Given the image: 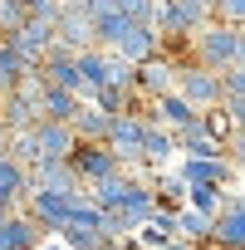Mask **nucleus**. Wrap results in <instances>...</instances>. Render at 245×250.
I'll return each mask as SVG.
<instances>
[{
    "label": "nucleus",
    "instance_id": "4",
    "mask_svg": "<svg viewBox=\"0 0 245 250\" xmlns=\"http://www.w3.org/2000/svg\"><path fill=\"white\" fill-rule=\"evenodd\" d=\"M79 191H54V187H30V196L20 201V211H30L49 235H59L69 226V206H74Z\"/></svg>",
    "mask_w": 245,
    "mask_h": 250
},
{
    "label": "nucleus",
    "instance_id": "19",
    "mask_svg": "<svg viewBox=\"0 0 245 250\" xmlns=\"http://www.w3.org/2000/svg\"><path fill=\"white\" fill-rule=\"evenodd\" d=\"M128 187H133V172H113V177L93 182V187H88V196H93L103 211H118L122 201H128Z\"/></svg>",
    "mask_w": 245,
    "mask_h": 250
},
{
    "label": "nucleus",
    "instance_id": "31",
    "mask_svg": "<svg viewBox=\"0 0 245 250\" xmlns=\"http://www.w3.org/2000/svg\"><path fill=\"white\" fill-rule=\"evenodd\" d=\"M25 20H30L25 0H0V35H15V30H20Z\"/></svg>",
    "mask_w": 245,
    "mask_h": 250
},
{
    "label": "nucleus",
    "instance_id": "40",
    "mask_svg": "<svg viewBox=\"0 0 245 250\" xmlns=\"http://www.w3.org/2000/svg\"><path fill=\"white\" fill-rule=\"evenodd\" d=\"M103 250H122V245H118V240H108V245H103Z\"/></svg>",
    "mask_w": 245,
    "mask_h": 250
},
{
    "label": "nucleus",
    "instance_id": "35",
    "mask_svg": "<svg viewBox=\"0 0 245 250\" xmlns=\"http://www.w3.org/2000/svg\"><path fill=\"white\" fill-rule=\"evenodd\" d=\"M221 83H225V98H245V69L240 64L221 69Z\"/></svg>",
    "mask_w": 245,
    "mask_h": 250
},
{
    "label": "nucleus",
    "instance_id": "32",
    "mask_svg": "<svg viewBox=\"0 0 245 250\" xmlns=\"http://www.w3.org/2000/svg\"><path fill=\"white\" fill-rule=\"evenodd\" d=\"M133 240H138L143 250H167V245H172L177 235H167V230H157V226L147 221V226H138V235H133Z\"/></svg>",
    "mask_w": 245,
    "mask_h": 250
},
{
    "label": "nucleus",
    "instance_id": "11",
    "mask_svg": "<svg viewBox=\"0 0 245 250\" xmlns=\"http://www.w3.org/2000/svg\"><path fill=\"white\" fill-rule=\"evenodd\" d=\"M240 167L230 162V157H182V167H177V177L186 182V187H196V182H216V187H230V177H235Z\"/></svg>",
    "mask_w": 245,
    "mask_h": 250
},
{
    "label": "nucleus",
    "instance_id": "14",
    "mask_svg": "<svg viewBox=\"0 0 245 250\" xmlns=\"http://www.w3.org/2000/svg\"><path fill=\"white\" fill-rule=\"evenodd\" d=\"M118 54H122V59H133V64H143V59L162 54V35H157L152 25H128V35L118 40Z\"/></svg>",
    "mask_w": 245,
    "mask_h": 250
},
{
    "label": "nucleus",
    "instance_id": "12",
    "mask_svg": "<svg viewBox=\"0 0 245 250\" xmlns=\"http://www.w3.org/2000/svg\"><path fill=\"white\" fill-rule=\"evenodd\" d=\"M30 187H54V191H83L79 172L69 167V157H40L30 167Z\"/></svg>",
    "mask_w": 245,
    "mask_h": 250
},
{
    "label": "nucleus",
    "instance_id": "29",
    "mask_svg": "<svg viewBox=\"0 0 245 250\" xmlns=\"http://www.w3.org/2000/svg\"><path fill=\"white\" fill-rule=\"evenodd\" d=\"M10 157H15L20 167H35V162H40V138H35V128L10 133Z\"/></svg>",
    "mask_w": 245,
    "mask_h": 250
},
{
    "label": "nucleus",
    "instance_id": "34",
    "mask_svg": "<svg viewBox=\"0 0 245 250\" xmlns=\"http://www.w3.org/2000/svg\"><path fill=\"white\" fill-rule=\"evenodd\" d=\"M152 5L157 0H118V10L128 20H138V25H152Z\"/></svg>",
    "mask_w": 245,
    "mask_h": 250
},
{
    "label": "nucleus",
    "instance_id": "24",
    "mask_svg": "<svg viewBox=\"0 0 245 250\" xmlns=\"http://www.w3.org/2000/svg\"><path fill=\"white\" fill-rule=\"evenodd\" d=\"M211 221H216V216H206V211H196V206H182V211H177V235H182V240H211Z\"/></svg>",
    "mask_w": 245,
    "mask_h": 250
},
{
    "label": "nucleus",
    "instance_id": "23",
    "mask_svg": "<svg viewBox=\"0 0 245 250\" xmlns=\"http://www.w3.org/2000/svg\"><path fill=\"white\" fill-rule=\"evenodd\" d=\"M25 69H30V64L20 59V49H15L5 35H0V98H5V93L20 83V74H25Z\"/></svg>",
    "mask_w": 245,
    "mask_h": 250
},
{
    "label": "nucleus",
    "instance_id": "22",
    "mask_svg": "<svg viewBox=\"0 0 245 250\" xmlns=\"http://www.w3.org/2000/svg\"><path fill=\"white\" fill-rule=\"evenodd\" d=\"M83 108V98L79 93H69V88H54L49 83V93H44V103H40V113L44 118H54V123H74V113Z\"/></svg>",
    "mask_w": 245,
    "mask_h": 250
},
{
    "label": "nucleus",
    "instance_id": "20",
    "mask_svg": "<svg viewBox=\"0 0 245 250\" xmlns=\"http://www.w3.org/2000/svg\"><path fill=\"white\" fill-rule=\"evenodd\" d=\"M74 59H79V74H83L88 98H93V88H98V83H108V49H103V44H88V49H79Z\"/></svg>",
    "mask_w": 245,
    "mask_h": 250
},
{
    "label": "nucleus",
    "instance_id": "9",
    "mask_svg": "<svg viewBox=\"0 0 245 250\" xmlns=\"http://www.w3.org/2000/svg\"><path fill=\"white\" fill-rule=\"evenodd\" d=\"M211 240H216L221 250H245V206H240V196L225 191V206H221L216 221H211Z\"/></svg>",
    "mask_w": 245,
    "mask_h": 250
},
{
    "label": "nucleus",
    "instance_id": "36",
    "mask_svg": "<svg viewBox=\"0 0 245 250\" xmlns=\"http://www.w3.org/2000/svg\"><path fill=\"white\" fill-rule=\"evenodd\" d=\"M221 108L230 113V123H235V133H245V98H221Z\"/></svg>",
    "mask_w": 245,
    "mask_h": 250
},
{
    "label": "nucleus",
    "instance_id": "41",
    "mask_svg": "<svg viewBox=\"0 0 245 250\" xmlns=\"http://www.w3.org/2000/svg\"><path fill=\"white\" fill-rule=\"evenodd\" d=\"M240 206H245V196H240Z\"/></svg>",
    "mask_w": 245,
    "mask_h": 250
},
{
    "label": "nucleus",
    "instance_id": "1",
    "mask_svg": "<svg viewBox=\"0 0 245 250\" xmlns=\"http://www.w3.org/2000/svg\"><path fill=\"white\" fill-rule=\"evenodd\" d=\"M235 44H240V25H225V20H211L191 35V59L206 64V69H230L235 64Z\"/></svg>",
    "mask_w": 245,
    "mask_h": 250
},
{
    "label": "nucleus",
    "instance_id": "18",
    "mask_svg": "<svg viewBox=\"0 0 245 250\" xmlns=\"http://www.w3.org/2000/svg\"><path fill=\"white\" fill-rule=\"evenodd\" d=\"M172 152H177V133H172V128H162V123H147L143 162H147V167H162V162H172Z\"/></svg>",
    "mask_w": 245,
    "mask_h": 250
},
{
    "label": "nucleus",
    "instance_id": "39",
    "mask_svg": "<svg viewBox=\"0 0 245 250\" xmlns=\"http://www.w3.org/2000/svg\"><path fill=\"white\" fill-rule=\"evenodd\" d=\"M235 64L245 69V30H240V44H235Z\"/></svg>",
    "mask_w": 245,
    "mask_h": 250
},
{
    "label": "nucleus",
    "instance_id": "27",
    "mask_svg": "<svg viewBox=\"0 0 245 250\" xmlns=\"http://www.w3.org/2000/svg\"><path fill=\"white\" fill-rule=\"evenodd\" d=\"M186 206L216 216V211L225 206V187H216V182H196V187H186Z\"/></svg>",
    "mask_w": 245,
    "mask_h": 250
},
{
    "label": "nucleus",
    "instance_id": "2",
    "mask_svg": "<svg viewBox=\"0 0 245 250\" xmlns=\"http://www.w3.org/2000/svg\"><path fill=\"white\" fill-rule=\"evenodd\" d=\"M143 138H147V118H138V113H118L108 123V147L122 157V167H128L133 177L147 167L143 162Z\"/></svg>",
    "mask_w": 245,
    "mask_h": 250
},
{
    "label": "nucleus",
    "instance_id": "25",
    "mask_svg": "<svg viewBox=\"0 0 245 250\" xmlns=\"http://www.w3.org/2000/svg\"><path fill=\"white\" fill-rule=\"evenodd\" d=\"M59 240H64L69 250H103V245H108V235H103L98 226H79V221H69V226L59 230Z\"/></svg>",
    "mask_w": 245,
    "mask_h": 250
},
{
    "label": "nucleus",
    "instance_id": "6",
    "mask_svg": "<svg viewBox=\"0 0 245 250\" xmlns=\"http://www.w3.org/2000/svg\"><path fill=\"white\" fill-rule=\"evenodd\" d=\"M49 230L30 216V211H10V216H0V250H40Z\"/></svg>",
    "mask_w": 245,
    "mask_h": 250
},
{
    "label": "nucleus",
    "instance_id": "28",
    "mask_svg": "<svg viewBox=\"0 0 245 250\" xmlns=\"http://www.w3.org/2000/svg\"><path fill=\"white\" fill-rule=\"evenodd\" d=\"M128 98H133V88H122V83H98L88 103H98L103 113H113V118H118V113H128Z\"/></svg>",
    "mask_w": 245,
    "mask_h": 250
},
{
    "label": "nucleus",
    "instance_id": "38",
    "mask_svg": "<svg viewBox=\"0 0 245 250\" xmlns=\"http://www.w3.org/2000/svg\"><path fill=\"white\" fill-rule=\"evenodd\" d=\"M0 157H10V128L0 123Z\"/></svg>",
    "mask_w": 245,
    "mask_h": 250
},
{
    "label": "nucleus",
    "instance_id": "21",
    "mask_svg": "<svg viewBox=\"0 0 245 250\" xmlns=\"http://www.w3.org/2000/svg\"><path fill=\"white\" fill-rule=\"evenodd\" d=\"M0 196H10L15 206L30 196V167H20L15 157H0Z\"/></svg>",
    "mask_w": 245,
    "mask_h": 250
},
{
    "label": "nucleus",
    "instance_id": "26",
    "mask_svg": "<svg viewBox=\"0 0 245 250\" xmlns=\"http://www.w3.org/2000/svg\"><path fill=\"white\" fill-rule=\"evenodd\" d=\"M128 25H138V20H128L122 10H113V15H103V20H93V40L103 44V49H118V40L128 35Z\"/></svg>",
    "mask_w": 245,
    "mask_h": 250
},
{
    "label": "nucleus",
    "instance_id": "13",
    "mask_svg": "<svg viewBox=\"0 0 245 250\" xmlns=\"http://www.w3.org/2000/svg\"><path fill=\"white\" fill-rule=\"evenodd\" d=\"M35 138H40V157H69L79 147L74 123H54V118H40L35 123Z\"/></svg>",
    "mask_w": 245,
    "mask_h": 250
},
{
    "label": "nucleus",
    "instance_id": "3",
    "mask_svg": "<svg viewBox=\"0 0 245 250\" xmlns=\"http://www.w3.org/2000/svg\"><path fill=\"white\" fill-rule=\"evenodd\" d=\"M177 93H182L191 108H201V113H206V108H216V103L225 98V83H221V74H216V69H206V64H196V59H191V64H182V69H177Z\"/></svg>",
    "mask_w": 245,
    "mask_h": 250
},
{
    "label": "nucleus",
    "instance_id": "30",
    "mask_svg": "<svg viewBox=\"0 0 245 250\" xmlns=\"http://www.w3.org/2000/svg\"><path fill=\"white\" fill-rule=\"evenodd\" d=\"M201 123H206V133H211L216 143H225V147H230V138H235V123H230V113H225L221 103H216V108H206V113H201Z\"/></svg>",
    "mask_w": 245,
    "mask_h": 250
},
{
    "label": "nucleus",
    "instance_id": "10",
    "mask_svg": "<svg viewBox=\"0 0 245 250\" xmlns=\"http://www.w3.org/2000/svg\"><path fill=\"white\" fill-rule=\"evenodd\" d=\"M147 123H162V128L182 133V128H196V123H201V108H191V103H186V98L172 88V93L152 98V113H147Z\"/></svg>",
    "mask_w": 245,
    "mask_h": 250
},
{
    "label": "nucleus",
    "instance_id": "33",
    "mask_svg": "<svg viewBox=\"0 0 245 250\" xmlns=\"http://www.w3.org/2000/svg\"><path fill=\"white\" fill-rule=\"evenodd\" d=\"M25 10H30V20H49V25H59L64 0H25Z\"/></svg>",
    "mask_w": 245,
    "mask_h": 250
},
{
    "label": "nucleus",
    "instance_id": "37",
    "mask_svg": "<svg viewBox=\"0 0 245 250\" xmlns=\"http://www.w3.org/2000/svg\"><path fill=\"white\" fill-rule=\"evenodd\" d=\"M225 157H230V162H235V167L245 172V133H235V138H230V147H225Z\"/></svg>",
    "mask_w": 245,
    "mask_h": 250
},
{
    "label": "nucleus",
    "instance_id": "16",
    "mask_svg": "<svg viewBox=\"0 0 245 250\" xmlns=\"http://www.w3.org/2000/svg\"><path fill=\"white\" fill-rule=\"evenodd\" d=\"M152 211H157V191H152V182H138V177H133L128 201H122V216H128V221H133V230H138V226H147V221H152Z\"/></svg>",
    "mask_w": 245,
    "mask_h": 250
},
{
    "label": "nucleus",
    "instance_id": "17",
    "mask_svg": "<svg viewBox=\"0 0 245 250\" xmlns=\"http://www.w3.org/2000/svg\"><path fill=\"white\" fill-rule=\"evenodd\" d=\"M108 123H113V113H103L98 103H83L74 113V133H79V143H108Z\"/></svg>",
    "mask_w": 245,
    "mask_h": 250
},
{
    "label": "nucleus",
    "instance_id": "7",
    "mask_svg": "<svg viewBox=\"0 0 245 250\" xmlns=\"http://www.w3.org/2000/svg\"><path fill=\"white\" fill-rule=\"evenodd\" d=\"M15 49H20V59L30 64V69H40L44 64V54H49V44H54V25L49 20H25L15 35H5Z\"/></svg>",
    "mask_w": 245,
    "mask_h": 250
},
{
    "label": "nucleus",
    "instance_id": "15",
    "mask_svg": "<svg viewBox=\"0 0 245 250\" xmlns=\"http://www.w3.org/2000/svg\"><path fill=\"white\" fill-rule=\"evenodd\" d=\"M40 118H44V113H40V103H30V98H20L15 88H10L5 98H0V123H5L10 133H25V128H35Z\"/></svg>",
    "mask_w": 245,
    "mask_h": 250
},
{
    "label": "nucleus",
    "instance_id": "5",
    "mask_svg": "<svg viewBox=\"0 0 245 250\" xmlns=\"http://www.w3.org/2000/svg\"><path fill=\"white\" fill-rule=\"evenodd\" d=\"M69 167L79 172L83 187H93V182H103V177H113V172H128L122 157H118L108 143H79V147L69 152Z\"/></svg>",
    "mask_w": 245,
    "mask_h": 250
},
{
    "label": "nucleus",
    "instance_id": "8",
    "mask_svg": "<svg viewBox=\"0 0 245 250\" xmlns=\"http://www.w3.org/2000/svg\"><path fill=\"white\" fill-rule=\"evenodd\" d=\"M177 59H167V54H152V59H143L138 64V79H133V88L138 93H147V98H162V93H172L177 88Z\"/></svg>",
    "mask_w": 245,
    "mask_h": 250
}]
</instances>
